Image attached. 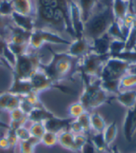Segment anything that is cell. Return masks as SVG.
Instances as JSON below:
<instances>
[{
    "instance_id": "cell-40",
    "label": "cell",
    "mask_w": 136,
    "mask_h": 153,
    "mask_svg": "<svg viewBox=\"0 0 136 153\" xmlns=\"http://www.w3.org/2000/svg\"><path fill=\"white\" fill-rule=\"evenodd\" d=\"M15 133H16V135L18 137L19 141H25L31 137V134H30L29 128L26 127V125L19 127L18 129L15 130Z\"/></svg>"
},
{
    "instance_id": "cell-22",
    "label": "cell",
    "mask_w": 136,
    "mask_h": 153,
    "mask_svg": "<svg viewBox=\"0 0 136 153\" xmlns=\"http://www.w3.org/2000/svg\"><path fill=\"white\" fill-rule=\"evenodd\" d=\"M75 1H77L80 10L82 21L85 24L93 14V10L95 6L98 5L99 0H75Z\"/></svg>"
},
{
    "instance_id": "cell-7",
    "label": "cell",
    "mask_w": 136,
    "mask_h": 153,
    "mask_svg": "<svg viewBox=\"0 0 136 153\" xmlns=\"http://www.w3.org/2000/svg\"><path fill=\"white\" fill-rule=\"evenodd\" d=\"M131 65L124 61L110 57L105 62L99 79L101 81H111V80H120L122 76L129 73Z\"/></svg>"
},
{
    "instance_id": "cell-13",
    "label": "cell",
    "mask_w": 136,
    "mask_h": 153,
    "mask_svg": "<svg viewBox=\"0 0 136 153\" xmlns=\"http://www.w3.org/2000/svg\"><path fill=\"white\" fill-rule=\"evenodd\" d=\"M74 119L72 118H60L57 116H54L50 118V120L44 122L46 131L51 132L59 134L60 133L68 131L70 128V124Z\"/></svg>"
},
{
    "instance_id": "cell-15",
    "label": "cell",
    "mask_w": 136,
    "mask_h": 153,
    "mask_svg": "<svg viewBox=\"0 0 136 153\" xmlns=\"http://www.w3.org/2000/svg\"><path fill=\"white\" fill-rule=\"evenodd\" d=\"M54 116H55V114L52 113L50 110H49L46 106L41 103L38 105L35 106L32 109V111L27 115V119H28V121L33 123V122H45L46 120H50V118Z\"/></svg>"
},
{
    "instance_id": "cell-19",
    "label": "cell",
    "mask_w": 136,
    "mask_h": 153,
    "mask_svg": "<svg viewBox=\"0 0 136 153\" xmlns=\"http://www.w3.org/2000/svg\"><path fill=\"white\" fill-rule=\"evenodd\" d=\"M31 33L32 32L24 31V30L12 25L10 30V36L7 42L18 45H29Z\"/></svg>"
},
{
    "instance_id": "cell-38",
    "label": "cell",
    "mask_w": 136,
    "mask_h": 153,
    "mask_svg": "<svg viewBox=\"0 0 136 153\" xmlns=\"http://www.w3.org/2000/svg\"><path fill=\"white\" fill-rule=\"evenodd\" d=\"M14 12L12 0H0V14L4 17L10 18Z\"/></svg>"
},
{
    "instance_id": "cell-24",
    "label": "cell",
    "mask_w": 136,
    "mask_h": 153,
    "mask_svg": "<svg viewBox=\"0 0 136 153\" xmlns=\"http://www.w3.org/2000/svg\"><path fill=\"white\" fill-rule=\"evenodd\" d=\"M106 125V122L102 115L97 112L90 113V127L94 133H103Z\"/></svg>"
},
{
    "instance_id": "cell-30",
    "label": "cell",
    "mask_w": 136,
    "mask_h": 153,
    "mask_svg": "<svg viewBox=\"0 0 136 153\" xmlns=\"http://www.w3.org/2000/svg\"><path fill=\"white\" fill-rule=\"evenodd\" d=\"M81 125L83 129V133L86 135H89L90 132H92V127H90V112L86 111L85 113H83L80 117L78 119H75Z\"/></svg>"
},
{
    "instance_id": "cell-35",
    "label": "cell",
    "mask_w": 136,
    "mask_h": 153,
    "mask_svg": "<svg viewBox=\"0 0 136 153\" xmlns=\"http://www.w3.org/2000/svg\"><path fill=\"white\" fill-rule=\"evenodd\" d=\"M40 143L43 144L44 146L49 147V148L53 147L56 144H58V134L46 131V133H45L43 134V136L41 137Z\"/></svg>"
},
{
    "instance_id": "cell-1",
    "label": "cell",
    "mask_w": 136,
    "mask_h": 153,
    "mask_svg": "<svg viewBox=\"0 0 136 153\" xmlns=\"http://www.w3.org/2000/svg\"><path fill=\"white\" fill-rule=\"evenodd\" d=\"M51 59L48 64H40L39 69L42 70L50 79L56 83L63 80L71 79L72 76L78 73L79 60L72 57L65 52H55L50 48Z\"/></svg>"
},
{
    "instance_id": "cell-20",
    "label": "cell",
    "mask_w": 136,
    "mask_h": 153,
    "mask_svg": "<svg viewBox=\"0 0 136 153\" xmlns=\"http://www.w3.org/2000/svg\"><path fill=\"white\" fill-rule=\"evenodd\" d=\"M114 100L119 103L127 109L132 108L136 105V91L135 90H126L120 91L119 93L114 95Z\"/></svg>"
},
{
    "instance_id": "cell-12",
    "label": "cell",
    "mask_w": 136,
    "mask_h": 153,
    "mask_svg": "<svg viewBox=\"0 0 136 153\" xmlns=\"http://www.w3.org/2000/svg\"><path fill=\"white\" fill-rule=\"evenodd\" d=\"M70 20L75 38L83 36L84 22L82 21L80 10L75 0H70Z\"/></svg>"
},
{
    "instance_id": "cell-18",
    "label": "cell",
    "mask_w": 136,
    "mask_h": 153,
    "mask_svg": "<svg viewBox=\"0 0 136 153\" xmlns=\"http://www.w3.org/2000/svg\"><path fill=\"white\" fill-rule=\"evenodd\" d=\"M7 91L19 96H25L33 91L29 79H21L16 78H12L11 85Z\"/></svg>"
},
{
    "instance_id": "cell-42",
    "label": "cell",
    "mask_w": 136,
    "mask_h": 153,
    "mask_svg": "<svg viewBox=\"0 0 136 153\" xmlns=\"http://www.w3.org/2000/svg\"><path fill=\"white\" fill-rule=\"evenodd\" d=\"M69 131H71L75 134H84V133H83V129L77 120H73V121L71 122Z\"/></svg>"
},
{
    "instance_id": "cell-32",
    "label": "cell",
    "mask_w": 136,
    "mask_h": 153,
    "mask_svg": "<svg viewBox=\"0 0 136 153\" xmlns=\"http://www.w3.org/2000/svg\"><path fill=\"white\" fill-rule=\"evenodd\" d=\"M125 48H126V41L113 39L110 44V48H109L110 57H114L119 54V53H121L122 51H125Z\"/></svg>"
},
{
    "instance_id": "cell-47",
    "label": "cell",
    "mask_w": 136,
    "mask_h": 153,
    "mask_svg": "<svg viewBox=\"0 0 136 153\" xmlns=\"http://www.w3.org/2000/svg\"><path fill=\"white\" fill-rule=\"evenodd\" d=\"M130 73H135L136 74V65H132L130 68Z\"/></svg>"
},
{
    "instance_id": "cell-43",
    "label": "cell",
    "mask_w": 136,
    "mask_h": 153,
    "mask_svg": "<svg viewBox=\"0 0 136 153\" xmlns=\"http://www.w3.org/2000/svg\"><path fill=\"white\" fill-rule=\"evenodd\" d=\"M10 149V145L7 141L5 133L0 136V149Z\"/></svg>"
},
{
    "instance_id": "cell-34",
    "label": "cell",
    "mask_w": 136,
    "mask_h": 153,
    "mask_svg": "<svg viewBox=\"0 0 136 153\" xmlns=\"http://www.w3.org/2000/svg\"><path fill=\"white\" fill-rule=\"evenodd\" d=\"M136 86V74L135 73H127L120 79V90L129 89Z\"/></svg>"
},
{
    "instance_id": "cell-9",
    "label": "cell",
    "mask_w": 136,
    "mask_h": 153,
    "mask_svg": "<svg viewBox=\"0 0 136 153\" xmlns=\"http://www.w3.org/2000/svg\"><path fill=\"white\" fill-rule=\"evenodd\" d=\"M87 139L88 135L75 134L69 130L58 134V144L64 149L73 152H80Z\"/></svg>"
},
{
    "instance_id": "cell-48",
    "label": "cell",
    "mask_w": 136,
    "mask_h": 153,
    "mask_svg": "<svg viewBox=\"0 0 136 153\" xmlns=\"http://www.w3.org/2000/svg\"><path fill=\"white\" fill-rule=\"evenodd\" d=\"M3 91H1V90H0V94H2V93H3Z\"/></svg>"
},
{
    "instance_id": "cell-2",
    "label": "cell",
    "mask_w": 136,
    "mask_h": 153,
    "mask_svg": "<svg viewBox=\"0 0 136 153\" xmlns=\"http://www.w3.org/2000/svg\"><path fill=\"white\" fill-rule=\"evenodd\" d=\"M114 95H110L101 86L100 79L84 83V89L79 96L78 102L84 106L86 111L90 112L104 104H110Z\"/></svg>"
},
{
    "instance_id": "cell-23",
    "label": "cell",
    "mask_w": 136,
    "mask_h": 153,
    "mask_svg": "<svg viewBox=\"0 0 136 153\" xmlns=\"http://www.w3.org/2000/svg\"><path fill=\"white\" fill-rule=\"evenodd\" d=\"M112 10L114 14L115 20L121 22L125 16L130 12V4L129 1L125 0H114L112 5Z\"/></svg>"
},
{
    "instance_id": "cell-6",
    "label": "cell",
    "mask_w": 136,
    "mask_h": 153,
    "mask_svg": "<svg viewBox=\"0 0 136 153\" xmlns=\"http://www.w3.org/2000/svg\"><path fill=\"white\" fill-rule=\"evenodd\" d=\"M52 43L69 46L71 41L65 39L61 35L46 29H34L31 33L29 41V48L33 51H38L44 44Z\"/></svg>"
},
{
    "instance_id": "cell-25",
    "label": "cell",
    "mask_w": 136,
    "mask_h": 153,
    "mask_svg": "<svg viewBox=\"0 0 136 153\" xmlns=\"http://www.w3.org/2000/svg\"><path fill=\"white\" fill-rule=\"evenodd\" d=\"M40 144V139L31 136L25 141H20L18 144V149L20 153H34L35 148Z\"/></svg>"
},
{
    "instance_id": "cell-10",
    "label": "cell",
    "mask_w": 136,
    "mask_h": 153,
    "mask_svg": "<svg viewBox=\"0 0 136 153\" xmlns=\"http://www.w3.org/2000/svg\"><path fill=\"white\" fill-rule=\"evenodd\" d=\"M66 52L72 57L81 59L92 52V42L85 36L75 38L71 44L68 46Z\"/></svg>"
},
{
    "instance_id": "cell-3",
    "label": "cell",
    "mask_w": 136,
    "mask_h": 153,
    "mask_svg": "<svg viewBox=\"0 0 136 153\" xmlns=\"http://www.w3.org/2000/svg\"><path fill=\"white\" fill-rule=\"evenodd\" d=\"M115 21L112 7H104L100 11L92 15L85 24L83 30V36L89 41H92L107 33L112 22Z\"/></svg>"
},
{
    "instance_id": "cell-44",
    "label": "cell",
    "mask_w": 136,
    "mask_h": 153,
    "mask_svg": "<svg viewBox=\"0 0 136 153\" xmlns=\"http://www.w3.org/2000/svg\"><path fill=\"white\" fill-rule=\"evenodd\" d=\"M0 153H17L16 149L10 148L9 149H0Z\"/></svg>"
},
{
    "instance_id": "cell-29",
    "label": "cell",
    "mask_w": 136,
    "mask_h": 153,
    "mask_svg": "<svg viewBox=\"0 0 136 153\" xmlns=\"http://www.w3.org/2000/svg\"><path fill=\"white\" fill-rule=\"evenodd\" d=\"M12 25L13 24L10 18L4 17L0 14V38H3L7 41L10 36V30Z\"/></svg>"
},
{
    "instance_id": "cell-31",
    "label": "cell",
    "mask_w": 136,
    "mask_h": 153,
    "mask_svg": "<svg viewBox=\"0 0 136 153\" xmlns=\"http://www.w3.org/2000/svg\"><path fill=\"white\" fill-rule=\"evenodd\" d=\"M29 131L31 136L41 139L43 134L46 133V128H45L44 122H33L29 126Z\"/></svg>"
},
{
    "instance_id": "cell-49",
    "label": "cell",
    "mask_w": 136,
    "mask_h": 153,
    "mask_svg": "<svg viewBox=\"0 0 136 153\" xmlns=\"http://www.w3.org/2000/svg\"><path fill=\"white\" fill-rule=\"evenodd\" d=\"M0 65H1V60H0Z\"/></svg>"
},
{
    "instance_id": "cell-5",
    "label": "cell",
    "mask_w": 136,
    "mask_h": 153,
    "mask_svg": "<svg viewBox=\"0 0 136 153\" xmlns=\"http://www.w3.org/2000/svg\"><path fill=\"white\" fill-rule=\"evenodd\" d=\"M110 58L109 54L98 55L90 52L79 60L78 73L81 76L83 83H88L92 78L99 79L105 62Z\"/></svg>"
},
{
    "instance_id": "cell-39",
    "label": "cell",
    "mask_w": 136,
    "mask_h": 153,
    "mask_svg": "<svg viewBox=\"0 0 136 153\" xmlns=\"http://www.w3.org/2000/svg\"><path fill=\"white\" fill-rule=\"evenodd\" d=\"M5 135L7 137V141H9L10 145V148H13V149H17L18 147V144H19V139L16 135V133H15L14 130L12 129H7L6 130L5 132Z\"/></svg>"
},
{
    "instance_id": "cell-36",
    "label": "cell",
    "mask_w": 136,
    "mask_h": 153,
    "mask_svg": "<svg viewBox=\"0 0 136 153\" xmlns=\"http://www.w3.org/2000/svg\"><path fill=\"white\" fill-rule=\"evenodd\" d=\"M114 58H118L124 61V62L132 65H136V50L133 51H124L119 54L114 56Z\"/></svg>"
},
{
    "instance_id": "cell-17",
    "label": "cell",
    "mask_w": 136,
    "mask_h": 153,
    "mask_svg": "<svg viewBox=\"0 0 136 153\" xmlns=\"http://www.w3.org/2000/svg\"><path fill=\"white\" fill-rule=\"evenodd\" d=\"M13 25L17 26L24 31L33 32L35 29V16L22 15L17 12H13L10 16Z\"/></svg>"
},
{
    "instance_id": "cell-50",
    "label": "cell",
    "mask_w": 136,
    "mask_h": 153,
    "mask_svg": "<svg viewBox=\"0 0 136 153\" xmlns=\"http://www.w3.org/2000/svg\"><path fill=\"white\" fill-rule=\"evenodd\" d=\"M125 1H129V0H125Z\"/></svg>"
},
{
    "instance_id": "cell-11",
    "label": "cell",
    "mask_w": 136,
    "mask_h": 153,
    "mask_svg": "<svg viewBox=\"0 0 136 153\" xmlns=\"http://www.w3.org/2000/svg\"><path fill=\"white\" fill-rule=\"evenodd\" d=\"M123 134L127 142H132L136 134V105L127 109L123 120Z\"/></svg>"
},
{
    "instance_id": "cell-28",
    "label": "cell",
    "mask_w": 136,
    "mask_h": 153,
    "mask_svg": "<svg viewBox=\"0 0 136 153\" xmlns=\"http://www.w3.org/2000/svg\"><path fill=\"white\" fill-rule=\"evenodd\" d=\"M107 34L113 38V39H117V40H123L126 41V36H124L121 26H120L119 22L114 21L112 22V25H110Z\"/></svg>"
},
{
    "instance_id": "cell-26",
    "label": "cell",
    "mask_w": 136,
    "mask_h": 153,
    "mask_svg": "<svg viewBox=\"0 0 136 153\" xmlns=\"http://www.w3.org/2000/svg\"><path fill=\"white\" fill-rule=\"evenodd\" d=\"M89 136L90 140H92V142L94 145V147L96 148V149L98 151H99L100 153H107L109 147L106 145V143H105L103 133L90 134Z\"/></svg>"
},
{
    "instance_id": "cell-14",
    "label": "cell",
    "mask_w": 136,
    "mask_h": 153,
    "mask_svg": "<svg viewBox=\"0 0 136 153\" xmlns=\"http://www.w3.org/2000/svg\"><path fill=\"white\" fill-rule=\"evenodd\" d=\"M0 60H1V65L11 72L16 63V56L9 48L7 41L3 38H0Z\"/></svg>"
},
{
    "instance_id": "cell-46",
    "label": "cell",
    "mask_w": 136,
    "mask_h": 153,
    "mask_svg": "<svg viewBox=\"0 0 136 153\" xmlns=\"http://www.w3.org/2000/svg\"><path fill=\"white\" fill-rule=\"evenodd\" d=\"M109 153H121V152H120V150L118 149V146H114V147H113V148L110 149Z\"/></svg>"
},
{
    "instance_id": "cell-21",
    "label": "cell",
    "mask_w": 136,
    "mask_h": 153,
    "mask_svg": "<svg viewBox=\"0 0 136 153\" xmlns=\"http://www.w3.org/2000/svg\"><path fill=\"white\" fill-rule=\"evenodd\" d=\"M12 5L14 12L35 16V4L34 5L33 0H12Z\"/></svg>"
},
{
    "instance_id": "cell-37",
    "label": "cell",
    "mask_w": 136,
    "mask_h": 153,
    "mask_svg": "<svg viewBox=\"0 0 136 153\" xmlns=\"http://www.w3.org/2000/svg\"><path fill=\"white\" fill-rule=\"evenodd\" d=\"M136 50V21L132 25L131 31L128 35L126 39V48L125 51H133Z\"/></svg>"
},
{
    "instance_id": "cell-16",
    "label": "cell",
    "mask_w": 136,
    "mask_h": 153,
    "mask_svg": "<svg viewBox=\"0 0 136 153\" xmlns=\"http://www.w3.org/2000/svg\"><path fill=\"white\" fill-rule=\"evenodd\" d=\"M113 38L105 33L102 36L95 38L92 42V52L98 55H106L109 54V48Z\"/></svg>"
},
{
    "instance_id": "cell-27",
    "label": "cell",
    "mask_w": 136,
    "mask_h": 153,
    "mask_svg": "<svg viewBox=\"0 0 136 153\" xmlns=\"http://www.w3.org/2000/svg\"><path fill=\"white\" fill-rule=\"evenodd\" d=\"M118 124L116 121H112L111 123L106 125V127L103 130V137H104L105 143H106L108 147H110V145L115 141L116 137L118 135Z\"/></svg>"
},
{
    "instance_id": "cell-8",
    "label": "cell",
    "mask_w": 136,
    "mask_h": 153,
    "mask_svg": "<svg viewBox=\"0 0 136 153\" xmlns=\"http://www.w3.org/2000/svg\"><path fill=\"white\" fill-rule=\"evenodd\" d=\"M29 80H30V83H31L33 91L37 94H39L42 91L50 90V89H55L65 94H71L74 93V91L67 86H64L61 83L54 82L40 69H38L35 73H34V75L30 78Z\"/></svg>"
},
{
    "instance_id": "cell-41",
    "label": "cell",
    "mask_w": 136,
    "mask_h": 153,
    "mask_svg": "<svg viewBox=\"0 0 136 153\" xmlns=\"http://www.w3.org/2000/svg\"><path fill=\"white\" fill-rule=\"evenodd\" d=\"M80 152L81 153H100L94 147V145L92 142V140H90L89 135H88V139H87L86 143L84 144V146L82 147Z\"/></svg>"
},
{
    "instance_id": "cell-45",
    "label": "cell",
    "mask_w": 136,
    "mask_h": 153,
    "mask_svg": "<svg viewBox=\"0 0 136 153\" xmlns=\"http://www.w3.org/2000/svg\"><path fill=\"white\" fill-rule=\"evenodd\" d=\"M129 4H130V12L135 13V11H134V0H129Z\"/></svg>"
},
{
    "instance_id": "cell-4",
    "label": "cell",
    "mask_w": 136,
    "mask_h": 153,
    "mask_svg": "<svg viewBox=\"0 0 136 153\" xmlns=\"http://www.w3.org/2000/svg\"><path fill=\"white\" fill-rule=\"evenodd\" d=\"M41 57L37 51L30 50L24 54L16 57L13 69L11 71L12 78L21 79H30V78L39 69Z\"/></svg>"
},
{
    "instance_id": "cell-33",
    "label": "cell",
    "mask_w": 136,
    "mask_h": 153,
    "mask_svg": "<svg viewBox=\"0 0 136 153\" xmlns=\"http://www.w3.org/2000/svg\"><path fill=\"white\" fill-rule=\"evenodd\" d=\"M85 112H86V109L79 102L73 103L72 105H69V108H68V114H69V117L74 120L78 119Z\"/></svg>"
}]
</instances>
